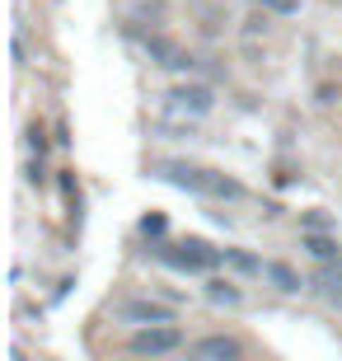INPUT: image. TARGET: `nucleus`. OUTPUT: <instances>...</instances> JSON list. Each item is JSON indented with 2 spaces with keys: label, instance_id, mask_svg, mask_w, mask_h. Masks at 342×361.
Segmentation results:
<instances>
[{
  "label": "nucleus",
  "instance_id": "nucleus-1",
  "mask_svg": "<svg viewBox=\"0 0 342 361\" xmlns=\"http://www.w3.org/2000/svg\"><path fill=\"white\" fill-rule=\"evenodd\" d=\"M155 178H164V183L183 188V192H197V197H211V202H239L244 197V188L235 183V178L216 174V169H197V164H183V160H164L150 169Z\"/></svg>",
  "mask_w": 342,
  "mask_h": 361
},
{
  "label": "nucleus",
  "instance_id": "nucleus-2",
  "mask_svg": "<svg viewBox=\"0 0 342 361\" xmlns=\"http://www.w3.org/2000/svg\"><path fill=\"white\" fill-rule=\"evenodd\" d=\"M216 108V90L211 85H173L159 94V118H173L183 132H193V122H202Z\"/></svg>",
  "mask_w": 342,
  "mask_h": 361
},
{
  "label": "nucleus",
  "instance_id": "nucleus-3",
  "mask_svg": "<svg viewBox=\"0 0 342 361\" xmlns=\"http://www.w3.org/2000/svg\"><path fill=\"white\" fill-rule=\"evenodd\" d=\"M155 258L178 272H211L225 263V249H211L207 240H178V244H155Z\"/></svg>",
  "mask_w": 342,
  "mask_h": 361
},
{
  "label": "nucleus",
  "instance_id": "nucleus-4",
  "mask_svg": "<svg viewBox=\"0 0 342 361\" xmlns=\"http://www.w3.org/2000/svg\"><path fill=\"white\" fill-rule=\"evenodd\" d=\"M178 348H188V338L178 324H150V329H136L127 338V352L141 361H159V357H173Z\"/></svg>",
  "mask_w": 342,
  "mask_h": 361
},
{
  "label": "nucleus",
  "instance_id": "nucleus-5",
  "mask_svg": "<svg viewBox=\"0 0 342 361\" xmlns=\"http://www.w3.org/2000/svg\"><path fill=\"white\" fill-rule=\"evenodd\" d=\"M113 319L118 324H136V329H150V324H173V310L155 295H127L113 305Z\"/></svg>",
  "mask_w": 342,
  "mask_h": 361
},
{
  "label": "nucleus",
  "instance_id": "nucleus-6",
  "mask_svg": "<svg viewBox=\"0 0 342 361\" xmlns=\"http://www.w3.org/2000/svg\"><path fill=\"white\" fill-rule=\"evenodd\" d=\"M188 361H244V343L235 334H202L188 343Z\"/></svg>",
  "mask_w": 342,
  "mask_h": 361
},
{
  "label": "nucleus",
  "instance_id": "nucleus-7",
  "mask_svg": "<svg viewBox=\"0 0 342 361\" xmlns=\"http://www.w3.org/2000/svg\"><path fill=\"white\" fill-rule=\"evenodd\" d=\"M145 56L164 71H193V56H188L178 42H169L164 33H150V38H145Z\"/></svg>",
  "mask_w": 342,
  "mask_h": 361
},
{
  "label": "nucleus",
  "instance_id": "nucleus-8",
  "mask_svg": "<svg viewBox=\"0 0 342 361\" xmlns=\"http://www.w3.org/2000/svg\"><path fill=\"white\" fill-rule=\"evenodd\" d=\"M300 249L314 258V263H338V258H342L338 240H333V235H324V230H300Z\"/></svg>",
  "mask_w": 342,
  "mask_h": 361
},
{
  "label": "nucleus",
  "instance_id": "nucleus-9",
  "mask_svg": "<svg viewBox=\"0 0 342 361\" xmlns=\"http://www.w3.org/2000/svg\"><path fill=\"white\" fill-rule=\"evenodd\" d=\"M263 277L272 281V286H276L281 295H300V291H310V281H305L300 272L291 268V263H267V268H263Z\"/></svg>",
  "mask_w": 342,
  "mask_h": 361
},
{
  "label": "nucleus",
  "instance_id": "nucleus-10",
  "mask_svg": "<svg viewBox=\"0 0 342 361\" xmlns=\"http://www.w3.org/2000/svg\"><path fill=\"white\" fill-rule=\"evenodd\" d=\"M202 291H207V300L211 305H244V291H239L235 281H225V277H207V286H202Z\"/></svg>",
  "mask_w": 342,
  "mask_h": 361
},
{
  "label": "nucleus",
  "instance_id": "nucleus-11",
  "mask_svg": "<svg viewBox=\"0 0 342 361\" xmlns=\"http://www.w3.org/2000/svg\"><path fill=\"white\" fill-rule=\"evenodd\" d=\"M225 263H230V268L235 272H244V277H263V258H253V254H244V249H225Z\"/></svg>",
  "mask_w": 342,
  "mask_h": 361
},
{
  "label": "nucleus",
  "instance_id": "nucleus-12",
  "mask_svg": "<svg viewBox=\"0 0 342 361\" xmlns=\"http://www.w3.org/2000/svg\"><path fill=\"white\" fill-rule=\"evenodd\" d=\"M253 5H258V10H263V14H281V19H286V14H295V10H300V0H253Z\"/></svg>",
  "mask_w": 342,
  "mask_h": 361
},
{
  "label": "nucleus",
  "instance_id": "nucleus-13",
  "mask_svg": "<svg viewBox=\"0 0 342 361\" xmlns=\"http://www.w3.org/2000/svg\"><path fill=\"white\" fill-rule=\"evenodd\" d=\"M244 33H249V38H258V33H263V38H267V33H272V14L258 10L253 19H244Z\"/></svg>",
  "mask_w": 342,
  "mask_h": 361
},
{
  "label": "nucleus",
  "instance_id": "nucleus-14",
  "mask_svg": "<svg viewBox=\"0 0 342 361\" xmlns=\"http://www.w3.org/2000/svg\"><path fill=\"white\" fill-rule=\"evenodd\" d=\"M141 235H145V240H159V235H164V216H159V212L141 216Z\"/></svg>",
  "mask_w": 342,
  "mask_h": 361
},
{
  "label": "nucleus",
  "instance_id": "nucleus-15",
  "mask_svg": "<svg viewBox=\"0 0 342 361\" xmlns=\"http://www.w3.org/2000/svg\"><path fill=\"white\" fill-rule=\"evenodd\" d=\"M28 150H33V155H38V160H42V150H47V132H42L38 122H33V127H28Z\"/></svg>",
  "mask_w": 342,
  "mask_h": 361
},
{
  "label": "nucleus",
  "instance_id": "nucleus-16",
  "mask_svg": "<svg viewBox=\"0 0 342 361\" xmlns=\"http://www.w3.org/2000/svg\"><path fill=\"white\" fill-rule=\"evenodd\" d=\"M24 178H28V183H33V188H42V183H47V169H42V160H28Z\"/></svg>",
  "mask_w": 342,
  "mask_h": 361
},
{
  "label": "nucleus",
  "instance_id": "nucleus-17",
  "mask_svg": "<svg viewBox=\"0 0 342 361\" xmlns=\"http://www.w3.org/2000/svg\"><path fill=\"white\" fill-rule=\"evenodd\" d=\"M324 226H329V216H324V212H310V216H305V230H324Z\"/></svg>",
  "mask_w": 342,
  "mask_h": 361
},
{
  "label": "nucleus",
  "instance_id": "nucleus-18",
  "mask_svg": "<svg viewBox=\"0 0 342 361\" xmlns=\"http://www.w3.org/2000/svg\"><path fill=\"white\" fill-rule=\"evenodd\" d=\"M338 268H342V258H338Z\"/></svg>",
  "mask_w": 342,
  "mask_h": 361
}]
</instances>
